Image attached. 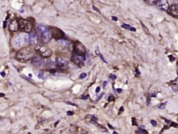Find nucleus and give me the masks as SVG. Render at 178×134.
Returning a JSON list of instances; mask_svg holds the SVG:
<instances>
[{
	"mask_svg": "<svg viewBox=\"0 0 178 134\" xmlns=\"http://www.w3.org/2000/svg\"><path fill=\"white\" fill-rule=\"evenodd\" d=\"M129 30H131V31H133V32H135V31H136V29H135V28H131H131H129Z\"/></svg>",
	"mask_w": 178,
	"mask_h": 134,
	"instance_id": "nucleus-28",
	"label": "nucleus"
},
{
	"mask_svg": "<svg viewBox=\"0 0 178 134\" xmlns=\"http://www.w3.org/2000/svg\"><path fill=\"white\" fill-rule=\"evenodd\" d=\"M67 114H68V115H69V116H70V115H73L74 113L72 112H68V113H67Z\"/></svg>",
	"mask_w": 178,
	"mask_h": 134,
	"instance_id": "nucleus-33",
	"label": "nucleus"
},
{
	"mask_svg": "<svg viewBox=\"0 0 178 134\" xmlns=\"http://www.w3.org/2000/svg\"><path fill=\"white\" fill-rule=\"evenodd\" d=\"M169 57H170V58H171V62H173V61L175 60V57H172L171 55H170Z\"/></svg>",
	"mask_w": 178,
	"mask_h": 134,
	"instance_id": "nucleus-32",
	"label": "nucleus"
},
{
	"mask_svg": "<svg viewBox=\"0 0 178 134\" xmlns=\"http://www.w3.org/2000/svg\"><path fill=\"white\" fill-rule=\"evenodd\" d=\"M122 91V89H118V92H120V93H121Z\"/></svg>",
	"mask_w": 178,
	"mask_h": 134,
	"instance_id": "nucleus-40",
	"label": "nucleus"
},
{
	"mask_svg": "<svg viewBox=\"0 0 178 134\" xmlns=\"http://www.w3.org/2000/svg\"><path fill=\"white\" fill-rule=\"evenodd\" d=\"M103 95H104V94H103V93H102V94H101V95H100V96H99V97H98V99H97V101L100 100V99H101V97H102V96H103Z\"/></svg>",
	"mask_w": 178,
	"mask_h": 134,
	"instance_id": "nucleus-30",
	"label": "nucleus"
},
{
	"mask_svg": "<svg viewBox=\"0 0 178 134\" xmlns=\"http://www.w3.org/2000/svg\"><path fill=\"white\" fill-rule=\"evenodd\" d=\"M112 19L113 21H118V18H116V17H112Z\"/></svg>",
	"mask_w": 178,
	"mask_h": 134,
	"instance_id": "nucleus-34",
	"label": "nucleus"
},
{
	"mask_svg": "<svg viewBox=\"0 0 178 134\" xmlns=\"http://www.w3.org/2000/svg\"><path fill=\"white\" fill-rule=\"evenodd\" d=\"M88 97V96H86V97H83V99H87Z\"/></svg>",
	"mask_w": 178,
	"mask_h": 134,
	"instance_id": "nucleus-39",
	"label": "nucleus"
},
{
	"mask_svg": "<svg viewBox=\"0 0 178 134\" xmlns=\"http://www.w3.org/2000/svg\"><path fill=\"white\" fill-rule=\"evenodd\" d=\"M107 84H108V82H107V81H105V82H104V84H103V86H104V87H105V86H106V85H107Z\"/></svg>",
	"mask_w": 178,
	"mask_h": 134,
	"instance_id": "nucleus-35",
	"label": "nucleus"
},
{
	"mask_svg": "<svg viewBox=\"0 0 178 134\" xmlns=\"http://www.w3.org/2000/svg\"><path fill=\"white\" fill-rule=\"evenodd\" d=\"M139 132H140L141 133H147V131H145V130H143V129H140V131H139Z\"/></svg>",
	"mask_w": 178,
	"mask_h": 134,
	"instance_id": "nucleus-26",
	"label": "nucleus"
},
{
	"mask_svg": "<svg viewBox=\"0 0 178 134\" xmlns=\"http://www.w3.org/2000/svg\"><path fill=\"white\" fill-rule=\"evenodd\" d=\"M86 77H87V74L83 73H82L81 75H80V78H81V79H85Z\"/></svg>",
	"mask_w": 178,
	"mask_h": 134,
	"instance_id": "nucleus-20",
	"label": "nucleus"
},
{
	"mask_svg": "<svg viewBox=\"0 0 178 134\" xmlns=\"http://www.w3.org/2000/svg\"><path fill=\"white\" fill-rule=\"evenodd\" d=\"M109 127L111 128V129H113V127H111V125H110V124H109Z\"/></svg>",
	"mask_w": 178,
	"mask_h": 134,
	"instance_id": "nucleus-41",
	"label": "nucleus"
},
{
	"mask_svg": "<svg viewBox=\"0 0 178 134\" xmlns=\"http://www.w3.org/2000/svg\"><path fill=\"white\" fill-rule=\"evenodd\" d=\"M29 76H30V77H32V74H30V75H29Z\"/></svg>",
	"mask_w": 178,
	"mask_h": 134,
	"instance_id": "nucleus-43",
	"label": "nucleus"
},
{
	"mask_svg": "<svg viewBox=\"0 0 178 134\" xmlns=\"http://www.w3.org/2000/svg\"><path fill=\"white\" fill-rule=\"evenodd\" d=\"M122 27L123 28H125V29H128V30H129V28H131V26H129V25H127V24H123L122 26Z\"/></svg>",
	"mask_w": 178,
	"mask_h": 134,
	"instance_id": "nucleus-19",
	"label": "nucleus"
},
{
	"mask_svg": "<svg viewBox=\"0 0 178 134\" xmlns=\"http://www.w3.org/2000/svg\"><path fill=\"white\" fill-rule=\"evenodd\" d=\"M67 103H68V104H70V105H74V106H76V105H75V104H73V103H69V102H67Z\"/></svg>",
	"mask_w": 178,
	"mask_h": 134,
	"instance_id": "nucleus-38",
	"label": "nucleus"
},
{
	"mask_svg": "<svg viewBox=\"0 0 178 134\" xmlns=\"http://www.w3.org/2000/svg\"><path fill=\"white\" fill-rule=\"evenodd\" d=\"M51 30H52L51 33H53V35L55 38H59L60 39V38H62L64 36V34L63 33L62 31H61L59 29L51 28Z\"/></svg>",
	"mask_w": 178,
	"mask_h": 134,
	"instance_id": "nucleus-14",
	"label": "nucleus"
},
{
	"mask_svg": "<svg viewBox=\"0 0 178 134\" xmlns=\"http://www.w3.org/2000/svg\"><path fill=\"white\" fill-rule=\"evenodd\" d=\"M0 96H1V97H3V96H4V95H3V94H1V95H0Z\"/></svg>",
	"mask_w": 178,
	"mask_h": 134,
	"instance_id": "nucleus-44",
	"label": "nucleus"
},
{
	"mask_svg": "<svg viewBox=\"0 0 178 134\" xmlns=\"http://www.w3.org/2000/svg\"><path fill=\"white\" fill-rule=\"evenodd\" d=\"M147 1H149V2H150V3H155V2H156L157 0H147Z\"/></svg>",
	"mask_w": 178,
	"mask_h": 134,
	"instance_id": "nucleus-25",
	"label": "nucleus"
},
{
	"mask_svg": "<svg viewBox=\"0 0 178 134\" xmlns=\"http://www.w3.org/2000/svg\"><path fill=\"white\" fill-rule=\"evenodd\" d=\"M59 42L61 44H63V45H64V46H66V47H68V46H70V42L65 41V40H60V41H59Z\"/></svg>",
	"mask_w": 178,
	"mask_h": 134,
	"instance_id": "nucleus-15",
	"label": "nucleus"
},
{
	"mask_svg": "<svg viewBox=\"0 0 178 134\" xmlns=\"http://www.w3.org/2000/svg\"><path fill=\"white\" fill-rule=\"evenodd\" d=\"M167 12L171 16L178 18V4H173L169 6Z\"/></svg>",
	"mask_w": 178,
	"mask_h": 134,
	"instance_id": "nucleus-10",
	"label": "nucleus"
},
{
	"mask_svg": "<svg viewBox=\"0 0 178 134\" xmlns=\"http://www.w3.org/2000/svg\"><path fill=\"white\" fill-rule=\"evenodd\" d=\"M172 88H173V90L175 92H176V93H177L178 92V85H173L172 86Z\"/></svg>",
	"mask_w": 178,
	"mask_h": 134,
	"instance_id": "nucleus-18",
	"label": "nucleus"
},
{
	"mask_svg": "<svg viewBox=\"0 0 178 134\" xmlns=\"http://www.w3.org/2000/svg\"><path fill=\"white\" fill-rule=\"evenodd\" d=\"M32 63L34 66L37 67V68H40V67L43 66V60L40 56H35L33 58V60H32Z\"/></svg>",
	"mask_w": 178,
	"mask_h": 134,
	"instance_id": "nucleus-12",
	"label": "nucleus"
},
{
	"mask_svg": "<svg viewBox=\"0 0 178 134\" xmlns=\"http://www.w3.org/2000/svg\"><path fill=\"white\" fill-rule=\"evenodd\" d=\"M35 50L38 54L43 57H49L52 53L51 49L47 46L41 45V44H39V45L36 46Z\"/></svg>",
	"mask_w": 178,
	"mask_h": 134,
	"instance_id": "nucleus-4",
	"label": "nucleus"
},
{
	"mask_svg": "<svg viewBox=\"0 0 178 134\" xmlns=\"http://www.w3.org/2000/svg\"><path fill=\"white\" fill-rule=\"evenodd\" d=\"M74 51L75 54L78 55H85L86 52L85 47H84L83 44L81 43H76L74 45Z\"/></svg>",
	"mask_w": 178,
	"mask_h": 134,
	"instance_id": "nucleus-7",
	"label": "nucleus"
},
{
	"mask_svg": "<svg viewBox=\"0 0 178 134\" xmlns=\"http://www.w3.org/2000/svg\"><path fill=\"white\" fill-rule=\"evenodd\" d=\"M173 85H178V77L173 82Z\"/></svg>",
	"mask_w": 178,
	"mask_h": 134,
	"instance_id": "nucleus-22",
	"label": "nucleus"
},
{
	"mask_svg": "<svg viewBox=\"0 0 178 134\" xmlns=\"http://www.w3.org/2000/svg\"><path fill=\"white\" fill-rule=\"evenodd\" d=\"M6 26H7V21H5L4 22H3V28H6Z\"/></svg>",
	"mask_w": 178,
	"mask_h": 134,
	"instance_id": "nucleus-29",
	"label": "nucleus"
},
{
	"mask_svg": "<svg viewBox=\"0 0 178 134\" xmlns=\"http://www.w3.org/2000/svg\"><path fill=\"white\" fill-rule=\"evenodd\" d=\"M151 123H152V125L154 126V127H156V126L157 125V122H156V121H155L154 120H151Z\"/></svg>",
	"mask_w": 178,
	"mask_h": 134,
	"instance_id": "nucleus-21",
	"label": "nucleus"
},
{
	"mask_svg": "<svg viewBox=\"0 0 178 134\" xmlns=\"http://www.w3.org/2000/svg\"><path fill=\"white\" fill-rule=\"evenodd\" d=\"M111 78L112 79L115 80L117 78V77H116V75H111Z\"/></svg>",
	"mask_w": 178,
	"mask_h": 134,
	"instance_id": "nucleus-24",
	"label": "nucleus"
},
{
	"mask_svg": "<svg viewBox=\"0 0 178 134\" xmlns=\"http://www.w3.org/2000/svg\"><path fill=\"white\" fill-rule=\"evenodd\" d=\"M39 39H38V36L36 32H32L29 36V42L32 45H36L38 43Z\"/></svg>",
	"mask_w": 178,
	"mask_h": 134,
	"instance_id": "nucleus-11",
	"label": "nucleus"
},
{
	"mask_svg": "<svg viewBox=\"0 0 178 134\" xmlns=\"http://www.w3.org/2000/svg\"><path fill=\"white\" fill-rule=\"evenodd\" d=\"M166 103H167L166 101V102H164V103H162L161 105L158 106V108H159L160 109H161V110H163V109H164V108H165V105H166Z\"/></svg>",
	"mask_w": 178,
	"mask_h": 134,
	"instance_id": "nucleus-17",
	"label": "nucleus"
},
{
	"mask_svg": "<svg viewBox=\"0 0 178 134\" xmlns=\"http://www.w3.org/2000/svg\"><path fill=\"white\" fill-rule=\"evenodd\" d=\"M72 60L75 63L76 65H78L79 67L83 66L84 64L83 62V61L85 60V55H78L76 54H74L72 55Z\"/></svg>",
	"mask_w": 178,
	"mask_h": 134,
	"instance_id": "nucleus-8",
	"label": "nucleus"
},
{
	"mask_svg": "<svg viewBox=\"0 0 178 134\" xmlns=\"http://www.w3.org/2000/svg\"><path fill=\"white\" fill-rule=\"evenodd\" d=\"M19 26L21 31L24 32H30L32 29V25L31 23L26 20L19 21Z\"/></svg>",
	"mask_w": 178,
	"mask_h": 134,
	"instance_id": "nucleus-5",
	"label": "nucleus"
},
{
	"mask_svg": "<svg viewBox=\"0 0 178 134\" xmlns=\"http://www.w3.org/2000/svg\"><path fill=\"white\" fill-rule=\"evenodd\" d=\"M34 56V52L31 48L25 47L20 49L17 53L16 58L21 62H25Z\"/></svg>",
	"mask_w": 178,
	"mask_h": 134,
	"instance_id": "nucleus-1",
	"label": "nucleus"
},
{
	"mask_svg": "<svg viewBox=\"0 0 178 134\" xmlns=\"http://www.w3.org/2000/svg\"><path fill=\"white\" fill-rule=\"evenodd\" d=\"M100 87H98L96 89V93H98L99 92H100Z\"/></svg>",
	"mask_w": 178,
	"mask_h": 134,
	"instance_id": "nucleus-27",
	"label": "nucleus"
},
{
	"mask_svg": "<svg viewBox=\"0 0 178 134\" xmlns=\"http://www.w3.org/2000/svg\"><path fill=\"white\" fill-rule=\"evenodd\" d=\"M38 34H40L43 41L45 43H49L52 38V33L49 28L44 25H39L37 28Z\"/></svg>",
	"mask_w": 178,
	"mask_h": 134,
	"instance_id": "nucleus-2",
	"label": "nucleus"
},
{
	"mask_svg": "<svg viewBox=\"0 0 178 134\" xmlns=\"http://www.w3.org/2000/svg\"><path fill=\"white\" fill-rule=\"evenodd\" d=\"M19 29V23L17 21L14 20L10 22V23L9 25L10 31L12 32H15L18 31Z\"/></svg>",
	"mask_w": 178,
	"mask_h": 134,
	"instance_id": "nucleus-13",
	"label": "nucleus"
},
{
	"mask_svg": "<svg viewBox=\"0 0 178 134\" xmlns=\"http://www.w3.org/2000/svg\"><path fill=\"white\" fill-rule=\"evenodd\" d=\"M44 71L43 70H41V71H40L39 74H38V78H40V79H44Z\"/></svg>",
	"mask_w": 178,
	"mask_h": 134,
	"instance_id": "nucleus-16",
	"label": "nucleus"
},
{
	"mask_svg": "<svg viewBox=\"0 0 178 134\" xmlns=\"http://www.w3.org/2000/svg\"><path fill=\"white\" fill-rule=\"evenodd\" d=\"M93 9H94V10H96V11H98V12H100V11H99V10H98V8H96L95 6H93Z\"/></svg>",
	"mask_w": 178,
	"mask_h": 134,
	"instance_id": "nucleus-36",
	"label": "nucleus"
},
{
	"mask_svg": "<svg viewBox=\"0 0 178 134\" xmlns=\"http://www.w3.org/2000/svg\"><path fill=\"white\" fill-rule=\"evenodd\" d=\"M1 75H2V77H5V74L4 72H1Z\"/></svg>",
	"mask_w": 178,
	"mask_h": 134,
	"instance_id": "nucleus-37",
	"label": "nucleus"
},
{
	"mask_svg": "<svg viewBox=\"0 0 178 134\" xmlns=\"http://www.w3.org/2000/svg\"><path fill=\"white\" fill-rule=\"evenodd\" d=\"M114 100V97L113 96H110L109 97V99H108V101H113Z\"/></svg>",
	"mask_w": 178,
	"mask_h": 134,
	"instance_id": "nucleus-23",
	"label": "nucleus"
},
{
	"mask_svg": "<svg viewBox=\"0 0 178 134\" xmlns=\"http://www.w3.org/2000/svg\"><path fill=\"white\" fill-rule=\"evenodd\" d=\"M177 74H178V64H177Z\"/></svg>",
	"mask_w": 178,
	"mask_h": 134,
	"instance_id": "nucleus-42",
	"label": "nucleus"
},
{
	"mask_svg": "<svg viewBox=\"0 0 178 134\" xmlns=\"http://www.w3.org/2000/svg\"><path fill=\"white\" fill-rule=\"evenodd\" d=\"M56 64L60 70H66L68 68V62L66 59L62 57H57Z\"/></svg>",
	"mask_w": 178,
	"mask_h": 134,
	"instance_id": "nucleus-6",
	"label": "nucleus"
},
{
	"mask_svg": "<svg viewBox=\"0 0 178 134\" xmlns=\"http://www.w3.org/2000/svg\"><path fill=\"white\" fill-rule=\"evenodd\" d=\"M99 55H100V57H101V58H102V60L103 61H104V62H106V61H105V60H104V57H102V54H100V53H99Z\"/></svg>",
	"mask_w": 178,
	"mask_h": 134,
	"instance_id": "nucleus-31",
	"label": "nucleus"
},
{
	"mask_svg": "<svg viewBox=\"0 0 178 134\" xmlns=\"http://www.w3.org/2000/svg\"><path fill=\"white\" fill-rule=\"evenodd\" d=\"M157 6L163 11H167L169 8V4L167 0H157Z\"/></svg>",
	"mask_w": 178,
	"mask_h": 134,
	"instance_id": "nucleus-9",
	"label": "nucleus"
},
{
	"mask_svg": "<svg viewBox=\"0 0 178 134\" xmlns=\"http://www.w3.org/2000/svg\"><path fill=\"white\" fill-rule=\"evenodd\" d=\"M29 42V36L25 34H18L12 40V45L14 48H20Z\"/></svg>",
	"mask_w": 178,
	"mask_h": 134,
	"instance_id": "nucleus-3",
	"label": "nucleus"
}]
</instances>
